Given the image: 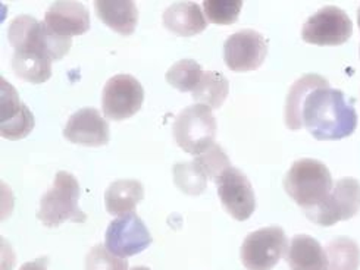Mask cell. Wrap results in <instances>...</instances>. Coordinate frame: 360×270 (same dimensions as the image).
Wrapping results in <instances>:
<instances>
[{
    "instance_id": "obj_6",
    "label": "cell",
    "mask_w": 360,
    "mask_h": 270,
    "mask_svg": "<svg viewBox=\"0 0 360 270\" xmlns=\"http://www.w3.org/2000/svg\"><path fill=\"white\" fill-rule=\"evenodd\" d=\"M288 247L283 228H262L245 236L241 245V262L248 270H272Z\"/></svg>"
},
{
    "instance_id": "obj_14",
    "label": "cell",
    "mask_w": 360,
    "mask_h": 270,
    "mask_svg": "<svg viewBox=\"0 0 360 270\" xmlns=\"http://www.w3.org/2000/svg\"><path fill=\"white\" fill-rule=\"evenodd\" d=\"M63 137L75 144L106 146L109 142V125L94 107H83L74 112L63 128Z\"/></svg>"
},
{
    "instance_id": "obj_26",
    "label": "cell",
    "mask_w": 360,
    "mask_h": 270,
    "mask_svg": "<svg viewBox=\"0 0 360 270\" xmlns=\"http://www.w3.org/2000/svg\"><path fill=\"white\" fill-rule=\"evenodd\" d=\"M202 6L212 22L230 25L237 21L243 2L241 0H205Z\"/></svg>"
},
{
    "instance_id": "obj_24",
    "label": "cell",
    "mask_w": 360,
    "mask_h": 270,
    "mask_svg": "<svg viewBox=\"0 0 360 270\" xmlns=\"http://www.w3.org/2000/svg\"><path fill=\"white\" fill-rule=\"evenodd\" d=\"M174 182L179 191L188 196H200L207 184V177L198 162H178L174 165Z\"/></svg>"
},
{
    "instance_id": "obj_18",
    "label": "cell",
    "mask_w": 360,
    "mask_h": 270,
    "mask_svg": "<svg viewBox=\"0 0 360 270\" xmlns=\"http://www.w3.org/2000/svg\"><path fill=\"white\" fill-rule=\"evenodd\" d=\"M94 9L108 27L122 36L134 33L139 21V9L133 0H96Z\"/></svg>"
},
{
    "instance_id": "obj_32",
    "label": "cell",
    "mask_w": 360,
    "mask_h": 270,
    "mask_svg": "<svg viewBox=\"0 0 360 270\" xmlns=\"http://www.w3.org/2000/svg\"><path fill=\"white\" fill-rule=\"evenodd\" d=\"M359 55H360V47H359Z\"/></svg>"
},
{
    "instance_id": "obj_23",
    "label": "cell",
    "mask_w": 360,
    "mask_h": 270,
    "mask_svg": "<svg viewBox=\"0 0 360 270\" xmlns=\"http://www.w3.org/2000/svg\"><path fill=\"white\" fill-rule=\"evenodd\" d=\"M326 257L328 270H357L360 266V248L350 238H335L326 247Z\"/></svg>"
},
{
    "instance_id": "obj_29",
    "label": "cell",
    "mask_w": 360,
    "mask_h": 270,
    "mask_svg": "<svg viewBox=\"0 0 360 270\" xmlns=\"http://www.w3.org/2000/svg\"><path fill=\"white\" fill-rule=\"evenodd\" d=\"M47 264H49V259L47 257H39L34 262L24 263L20 267V270H47Z\"/></svg>"
},
{
    "instance_id": "obj_17",
    "label": "cell",
    "mask_w": 360,
    "mask_h": 270,
    "mask_svg": "<svg viewBox=\"0 0 360 270\" xmlns=\"http://www.w3.org/2000/svg\"><path fill=\"white\" fill-rule=\"evenodd\" d=\"M163 25L178 36L199 34L207 27L200 5L195 2H175L162 15Z\"/></svg>"
},
{
    "instance_id": "obj_20",
    "label": "cell",
    "mask_w": 360,
    "mask_h": 270,
    "mask_svg": "<svg viewBox=\"0 0 360 270\" xmlns=\"http://www.w3.org/2000/svg\"><path fill=\"white\" fill-rule=\"evenodd\" d=\"M144 198L143 184L137 180H118L112 182L105 193V205L109 215L124 216L133 213Z\"/></svg>"
},
{
    "instance_id": "obj_13",
    "label": "cell",
    "mask_w": 360,
    "mask_h": 270,
    "mask_svg": "<svg viewBox=\"0 0 360 270\" xmlns=\"http://www.w3.org/2000/svg\"><path fill=\"white\" fill-rule=\"evenodd\" d=\"M34 128V115L16 90L2 78L0 91V134L8 140L24 138Z\"/></svg>"
},
{
    "instance_id": "obj_28",
    "label": "cell",
    "mask_w": 360,
    "mask_h": 270,
    "mask_svg": "<svg viewBox=\"0 0 360 270\" xmlns=\"http://www.w3.org/2000/svg\"><path fill=\"white\" fill-rule=\"evenodd\" d=\"M86 270H128V262L115 256L106 245H94L86 257Z\"/></svg>"
},
{
    "instance_id": "obj_5",
    "label": "cell",
    "mask_w": 360,
    "mask_h": 270,
    "mask_svg": "<svg viewBox=\"0 0 360 270\" xmlns=\"http://www.w3.org/2000/svg\"><path fill=\"white\" fill-rule=\"evenodd\" d=\"M172 133L176 144L186 153L199 156L214 144L217 137V119L210 107L193 104L176 115Z\"/></svg>"
},
{
    "instance_id": "obj_19",
    "label": "cell",
    "mask_w": 360,
    "mask_h": 270,
    "mask_svg": "<svg viewBox=\"0 0 360 270\" xmlns=\"http://www.w3.org/2000/svg\"><path fill=\"white\" fill-rule=\"evenodd\" d=\"M291 270H328V257L322 245L309 235H296L287 251Z\"/></svg>"
},
{
    "instance_id": "obj_9",
    "label": "cell",
    "mask_w": 360,
    "mask_h": 270,
    "mask_svg": "<svg viewBox=\"0 0 360 270\" xmlns=\"http://www.w3.org/2000/svg\"><path fill=\"white\" fill-rule=\"evenodd\" d=\"M353 34L349 15L337 6H323L310 17L302 29V39L319 46H338Z\"/></svg>"
},
{
    "instance_id": "obj_27",
    "label": "cell",
    "mask_w": 360,
    "mask_h": 270,
    "mask_svg": "<svg viewBox=\"0 0 360 270\" xmlns=\"http://www.w3.org/2000/svg\"><path fill=\"white\" fill-rule=\"evenodd\" d=\"M194 161L198 162V165L203 169L207 180H212V181H217L222 175V172L231 166L230 158H228L224 149L215 144V142L202 154L195 156Z\"/></svg>"
},
{
    "instance_id": "obj_31",
    "label": "cell",
    "mask_w": 360,
    "mask_h": 270,
    "mask_svg": "<svg viewBox=\"0 0 360 270\" xmlns=\"http://www.w3.org/2000/svg\"><path fill=\"white\" fill-rule=\"evenodd\" d=\"M357 24H359V28H360V8H359V12H357Z\"/></svg>"
},
{
    "instance_id": "obj_15",
    "label": "cell",
    "mask_w": 360,
    "mask_h": 270,
    "mask_svg": "<svg viewBox=\"0 0 360 270\" xmlns=\"http://www.w3.org/2000/svg\"><path fill=\"white\" fill-rule=\"evenodd\" d=\"M44 24L65 37L81 36L90 28V13L81 2L56 0L47 8Z\"/></svg>"
},
{
    "instance_id": "obj_12",
    "label": "cell",
    "mask_w": 360,
    "mask_h": 270,
    "mask_svg": "<svg viewBox=\"0 0 360 270\" xmlns=\"http://www.w3.org/2000/svg\"><path fill=\"white\" fill-rule=\"evenodd\" d=\"M215 182L224 209L236 220H248L256 209L255 193L248 177L240 169L230 166Z\"/></svg>"
},
{
    "instance_id": "obj_2",
    "label": "cell",
    "mask_w": 360,
    "mask_h": 270,
    "mask_svg": "<svg viewBox=\"0 0 360 270\" xmlns=\"http://www.w3.org/2000/svg\"><path fill=\"white\" fill-rule=\"evenodd\" d=\"M333 177L316 158H299L284 177L285 193L306 212L323 203L333 191Z\"/></svg>"
},
{
    "instance_id": "obj_30",
    "label": "cell",
    "mask_w": 360,
    "mask_h": 270,
    "mask_svg": "<svg viewBox=\"0 0 360 270\" xmlns=\"http://www.w3.org/2000/svg\"><path fill=\"white\" fill-rule=\"evenodd\" d=\"M129 270H152V269L150 267H146V266H136V267L129 269Z\"/></svg>"
},
{
    "instance_id": "obj_7",
    "label": "cell",
    "mask_w": 360,
    "mask_h": 270,
    "mask_svg": "<svg viewBox=\"0 0 360 270\" xmlns=\"http://www.w3.org/2000/svg\"><path fill=\"white\" fill-rule=\"evenodd\" d=\"M360 212V182L342 178L333 187L323 203L306 212V216L319 227H333L337 222L349 220Z\"/></svg>"
},
{
    "instance_id": "obj_4",
    "label": "cell",
    "mask_w": 360,
    "mask_h": 270,
    "mask_svg": "<svg viewBox=\"0 0 360 270\" xmlns=\"http://www.w3.org/2000/svg\"><path fill=\"white\" fill-rule=\"evenodd\" d=\"M8 39L15 50L43 52L52 60L62 59L72 46V37L55 33L44 21L41 22L31 15H18L11 21Z\"/></svg>"
},
{
    "instance_id": "obj_3",
    "label": "cell",
    "mask_w": 360,
    "mask_h": 270,
    "mask_svg": "<svg viewBox=\"0 0 360 270\" xmlns=\"http://www.w3.org/2000/svg\"><path fill=\"white\" fill-rule=\"evenodd\" d=\"M79 184L72 173L59 170L51 189L40 198L37 219L47 228H58L63 222H86V213L78 208Z\"/></svg>"
},
{
    "instance_id": "obj_21",
    "label": "cell",
    "mask_w": 360,
    "mask_h": 270,
    "mask_svg": "<svg viewBox=\"0 0 360 270\" xmlns=\"http://www.w3.org/2000/svg\"><path fill=\"white\" fill-rule=\"evenodd\" d=\"M52 62L53 60L43 52L15 50L12 68L16 76L32 84H41L52 75Z\"/></svg>"
},
{
    "instance_id": "obj_1",
    "label": "cell",
    "mask_w": 360,
    "mask_h": 270,
    "mask_svg": "<svg viewBox=\"0 0 360 270\" xmlns=\"http://www.w3.org/2000/svg\"><path fill=\"white\" fill-rule=\"evenodd\" d=\"M303 125L318 140H341L354 133L357 114L341 90L323 87L304 100Z\"/></svg>"
},
{
    "instance_id": "obj_25",
    "label": "cell",
    "mask_w": 360,
    "mask_h": 270,
    "mask_svg": "<svg viewBox=\"0 0 360 270\" xmlns=\"http://www.w3.org/2000/svg\"><path fill=\"white\" fill-rule=\"evenodd\" d=\"M203 69L193 59H179L167 71V81L179 91H193L203 76Z\"/></svg>"
},
{
    "instance_id": "obj_22",
    "label": "cell",
    "mask_w": 360,
    "mask_h": 270,
    "mask_svg": "<svg viewBox=\"0 0 360 270\" xmlns=\"http://www.w3.org/2000/svg\"><path fill=\"white\" fill-rule=\"evenodd\" d=\"M191 93L193 99L199 102V104H205L210 109H219L230 93V83L224 74L206 71L198 87Z\"/></svg>"
},
{
    "instance_id": "obj_11",
    "label": "cell",
    "mask_w": 360,
    "mask_h": 270,
    "mask_svg": "<svg viewBox=\"0 0 360 270\" xmlns=\"http://www.w3.org/2000/svg\"><path fill=\"white\" fill-rule=\"evenodd\" d=\"M268 55V41L259 31L240 29L226 39L224 59L226 67L234 72L257 69Z\"/></svg>"
},
{
    "instance_id": "obj_10",
    "label": "cell",
    "mask_w": 360,
    "mask_h": 270,
    "mask_svg": "<svg viewBox=\"0 0 360 270\" xmlns=\"http://www.w3.org/2000/svg\"><path fill=\"white\" fill-rule=\"evenodd\" d=\"M152 244V235L134 212L112 220L105 235L106 248L120 257H131Z\"/></svg>"
},
{
    "instance_id": "obj_8",
    "label": "cell",
    "mask_w": 360,
    "mask_h": 270,
    "mask_svg": "<svg viewBox=\"0 0 360 270\" xmlns=\"http://www.w3.org/2000/svg\"><path fill=\"white\" fill-rule=\"evenodd\" d=\"M144 100V90L137 78L118 74L108 79L102 91V109L106 118L124 121L136 115Z\"/></svg>"
},
{
    "instance_id": "obj_16",
    "label": "cell",
    "mask_w": 360,
    "mask_h": 270,
    "mask_svg": "<svg viewBox=\"0 0 360 270\" xmlns=\"http://www.w3.org/2000/svg\"><path fill=\"white\" fill-rule=\"evenodd\" d=\"M330 87L328 79L318 74H306L294 83L287 94L284 118L291 131H299L303 126V104L312 91Z\"/></svg>"
}]
</instances>
